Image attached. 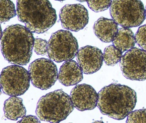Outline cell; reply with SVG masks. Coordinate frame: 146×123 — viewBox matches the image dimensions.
I'll return each instance as SVG.
<instances>
[{
  "label": "cell",
  "instance_id": "9",
  "mask_svg": "<svg viewBox=\"0 0 146 123\" xmlns=\"http://www.w3.org/2000/svg\"><path fill=\"white\" fill-rule=\"evenodd\" d=\"M119 65L127 79L137 81L146 79V51L137 48L128 50L121 58Z\"/></svg>",
  "mask_w": 146,
  "mask_h": 123
},
{
  "label": "cell",
  "instance_id": "14",
  "mask_svg": "<svg viewBox=\"0 0 146 123\" xmlns=\"http://www.w3.org/2000/svg\"><path fill=\"white\" fill-rule=\"evenodd\" d=\"M96 36L103 42H111L118 31V24L113 19L102 17L94 26Z\"/></svg>",
  "mask_w": 146,
  "mask_h": 123
},
{
  "label": "cell",
  "instance_id": "3",
  "mask_svg": "<svg viewBox=\"0 0 146 123\" xmlns=\"http://www.w3.org/2000/svg\"><path fill=\"white\" fill-rule=\"evenodd\" d=\"M19 20L32 33H43L56 23V10L48 0H17Z\"/></svg>",
  "mask_w": 146,
  "mask_h": 123
},
{
  "label": "cell",
  "instance_id": "25",
  "mask_svg": "<svg viewBox=\"0 0 146 123\" xmlns=\"http://www.w3.org/2000/svg\"><path fill=\"white\" fill-rule=\"evenodd\" d=\"M55 1H66V0H55Z\"/></svg>",
  "mask_w": 146,
  "mask_h": 123
},
{
  "label": "cell",
  "instance_id": "4",
  "mask_svg": "<svg viewBox=\"0 0 146 123\" xmlns=\"http://www.w3.org/2000/svg\"><path fill=\"white\" fill-rule=\"evenodd\" d=\"M74 108L70 96L62 89H58L39 99L36 113L40 120L59 123L65 120Z\"/></svg>",
  "mask_w": 146,
  "mask_h": 123
},
{
  "label": "cell",
  "instance_id": "16",
  "mask_svg": "<svg viewBox=\"0 0 146 123\" xmlns=\"http://www.w3.org/2000/svg\"><path fill=\"white\" fill-rule=\"evenodd\" d=\"M112 42L114 46L123 53L134 48L135 38L131 29L123 27L119 29Z\"/></svg>",
  "mask_w": 146,
  "mask_h": 123
},
{
  "label": "cell",
  "instance_id": "8",
  "mask_svg": "<svg viewBox=\"0 0 146 123\" xmlns=\"http://www.w3.org/2000/svg\"><path fill=\"white\" fill-rule=\"evenodd\" d=\"M29 70L33 85L42 90L51 88L58 79L57 66L51 59H36L30 64Z\"/></svg>",
  "mask_w": 146,
  "mask_h": 123
},
{
  "label": "cell",
  "instance_id": "17",
  "mask_svg": "<svg viewBox=\"0 0 146 123\" xmlns=\"http://www.w3.org/2000/svg\"><path fill=\"white\" fill-rule=\"evenodd\" d=\"M122 56L123 52L113 45L107 46L104 50L103 60L107 65H115L120 61Z\"/></svg>",
  "mask_w": 146,
  "mask_h": 123
},
{
  "label": "cell",
  "instance_id": "26",
  "mask_svg": "<svg viewBox=\"0 0 146 123\" xmlns=\"http://www.w3.org/2000/svg\"><path fill=\"white\" fill-rule=\"evenodd\" d=\"M145 16H146V9H145Z\"/></svg>",
  "mask_w": 146,
  "mask_h": 123
},
{
  "label": "cell",
  "instance_id": "10",
  "mask_svg": "<svg viewBox=\"0 0 146 123\" xmlns=\"http://www.w3.org/2000/svg\"><path fill=\"white\" fill-rule=\"evenodd\" d=\"M59 17L63 28L73 32L82 30L89 21L88 12L81 4L65 5L60 9Z\"/></svg>",
  "mask_w": 146,
  "mask_h": 123
},
{
  "label": "cell",
  "instance_id": "21",
  "mask_svg": "<svg viewBox=\"0 0 146 123\" xmlns=\"http://www.w3.org/2000/svg\"><path fill=\"white\" fill-rule=\"evenodd\" d=\"M48 43L45 39L35 38L34 41V50L38 55L44 56L48 54Z\"/></svg>",
  "mask_w": 146,
  "mask_h": 123
},
{
  "label": "cell",
  "instance_id": "19",
  "mask_svg": "<svg viewBox=\"0 0 146 123\" xmlns=\"http://www.w3.org/2000/svg\"><path fill=\"white\" fill-rule=\"evenodd\" d=\"M112 0H88L87 1L90 8L96 13L107 9L111 4Z\"/></svg>",
  "mask_w": 146,
  "mask_h": 123
},
{
  "label": "cell",
  "instance_id": "6",
  "mask_svg": "<svg viewBox=\"0 0 146 123\" xmlns=\"http://www.w3.org/2000/svg\"><path fill=\"white\" fill-rule=\"evenodd\" d=\"M48 43V57L58 63L72 60L78 53L77 40L69 31L61 30L54 32Z\"/></svg>",
  "mask_w": 146,
  "mask_h": 123
},
{
  "label": "cell",
  "instance_id": "11",
  "mask_svg": "<svg viewBox=\"0 0 146 123\" xmlns=\"http://www.w3.org/2000/svg\"><path fill=\"white\" fill-rule=\"evenodd\" d=\"M78 63L86 74L98 71L103 65V54L97 47L87 45L80 48L76 56Z\"/></svg>",
  "mask_w": 146,
  "mask_h": 123
},
{
  "label": "cell",
  "instance_id": "7",
  "mask_svg": "<svg viewBox=\"0 0 146 123\" xmlns=\"http://www.w3.org/2000/svg\"><path fill=\"white\" fill-rule=\"evenodd\" d=\"M29 73L19 65H11L3 68L1 75V86L3 92L10 96L24 95L30 85Z\"/></svg>",
  "mask_w": 146,
  "mask_h": 123
},
{
  "label": "cell",
  "instance_id": "22",
  "mask_svg": "<svg viewBox=\"0 0 146 123\" xmlns=\"http://www.w3.org/2000/svg\"><path fill=\"white\" fill-rule=\"evenodd\" d=\"M135 38L136 42L138 46L146 51V24L138 28Z\"/></svg>",
  "mask_w": 146,
  "mask_h": 123
},
{
  "label": "cell",
  "instance_id": "20",
  "mask_svg": "<svg viewBox=\"0 0 146 123\" xmlns=\"http://www.w3.org/2000/svg\"><path fill=\"white\" fill-rule=\"evenodd\" d=\"M126 123H146V109H140L131 112L127 116Z\"/></svg>",
  "mask_w": 146,
  "mask_h": 123
},
{
  "label": "cell",
  "instance_id": "15",
  "mask_svg": "<svg viewBox=\"0 0 146 123\" xmlns=\"http://www.w3.org/2000/svg\"><path fill=\"white\" fill-rule=\"evenodd\" d=\"M5 117L8 119L17 120L23 118L26 114V109L23 103V100L17 96H11L4 103Z\"/></svg>",
  "mask_w": 146,
  "mask_h": 123
},
{
  "label": "cell",
  "instance_id": "5",
  "mask_svg": "<svg viewBox=\"0 0 146 123\" xmlns=\"http://www.w3.org/2000/svg\"><path fill=\"white\" fill-rule=\"evenodd\" d=\"M110 13L118 24L126 28L141 25L146 18L144 5L141 0H112Z\"/></svg>",
  "mask_w": 146,
  "mask_h": 123
},
{
  "label": "cell",
  "instance_id": "18",
  "mask_svg": "<svg viewBox=\"0 0 146 123\" xmlns=\"http://www.w3.org/2000/svg\"><path fill=\"white\" fill-rule=\"evenodd\" d=\"M17 14L15 5L11 0H1V23L9 21Z\"/></svg>",
  "mask_w": 146,
  "mask_h": 123
},
{
  "label": "cell",
  "instance_id": "1",
  "mask_svg": "<svg viewBox=\"0 0 146 123\" xmlns=\"http://www.w3.org/2000/svg\"><path fill=\"white\" fill-rule=\"evenodd\" d=\"M35 39L26 26L19 24L7 26L1 37V52L5 60L14 65H27L32 56Z\"/></svg>",
  "mask_w": 146,
  "mask_h": 123
},
{
  "label": "cell",
  "instance_id": "23",
  "mask_svg": "<svg viewBox=\"0 0 146 123\" xmlns=\"http://www.w3.org/2000/svg\"><path fill=\"white\" fill-rule=\"evenodd\" d=\"M34 115H29L25 116L22 118V119L18 121V123H23V122H29V123H40V120Z\"/></svg>",
  "mask_w": 146,
  "mask_h": 123
},
{
  "label": "cell",
  "instance_id": "12",
  "mask_svg": "<svg viewBox=\"0 0 146 123\" xmlns=\"http://www.w3.org/2000/svg\"><path fill=\"white\" fill-rule=\"evenodd\" d=\"M70 97L74 107L79 111L93 110L97 106L98 94L89 85H76L71 91Z\"/></svg>",
  "mask_w": 146,
  "mask_h": 123
},
{
  "label": "cell",
  "instance_id": "2",
  "mask_svg": "<svg viewBox=\"0 0 146 123\" xmlns=\"http://www.w3.org/2000/svg\"><path fill=\"white\" fill-rule=\"evenodd\" d=\"M137 100L136 93L133 89L127 85L112 83L99 91L97 106L102 114L121 120L132 112Z\"/></svg>",
  "mask_w": 146,
  "mask_h": 123
},
{
  "label": "cell",
  "instance_id": "13",
  "mask_svg": "<svg viewBox=\"0 0 146 123\" xmlns=\"http://www.w3.org/2000/svg\"><path fill=\"white\" fill-rule=\"evenodd\" d=\"M83 73L78 62L71 60L66 61L60 67L58 79L64 86L76 85L83 79Z\"/></svg>",
  "mask_w": 146,
  "mask_h": 123
},
{
  "label": "cell",
  "instance_id": "24",
  "mask_svg": "<svg viewBox=\"0 0 146 123\" xmlns=\"http://www.w3.org/2000/svg\"><path fill=\"white\" fill-rule=\"evenodd\" d=\"M78 1L81 2H83L88 1V0H77Z\"/></svg>",
  "mask_w": 146,
  "mask_h": 123
}]
</instances>
